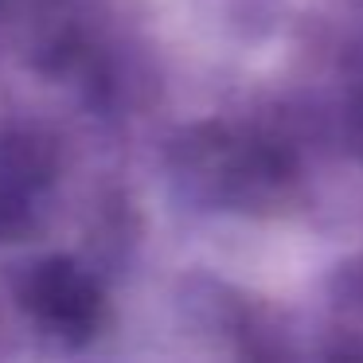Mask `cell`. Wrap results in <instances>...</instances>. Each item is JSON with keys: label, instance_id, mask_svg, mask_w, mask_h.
Returning a JSON list of instances; mask_svg holds the SVG:
<instances>
[{"label": "cell", "instance_id": "6da1fadb", "mask_svg": "<svg viewBox=\"0 0 363 363\" xmlns=\"http://www.w3.org/2000/svg\"><path fill=\"white\" fill-rule=\"evenodd\" d=\"M180 176L188 180L191 196L250 211L281 191L289 180V160L274 145L227 129H203L180 145Z\"/></svg>", "mask_w": 363, "mask_h": 363}, {"label": "cell", "instance_id": "7a4b0ae2", "mask_svg": "<svg viewBox=\"0 0 363 363\" xmlns=\"http://www.w3.org/2000/svg\"><path fill=\"white\" fill-rule=\"evenodd\" d=\"M20 301L59 336H86L102 320V289L71 258H48L32 266L20 285Z\"/></svg>", "mask_w": 363, "mask_h": 363}, {"label": "cell", "instance_id": "3957f363", "mask_svg": "<svg viewBox=\"0 0 363 363\" xmlns=\"http://www.w3.org/2000/svg\"><path fill=\"white\" fill-rule=\"evenodd\" d=\"M347 133H352V149L359 152V160H363V106L352 113V129H347Z\"/></svg>", "mask_w": 363, "mask_h": 363}]
</instances>
